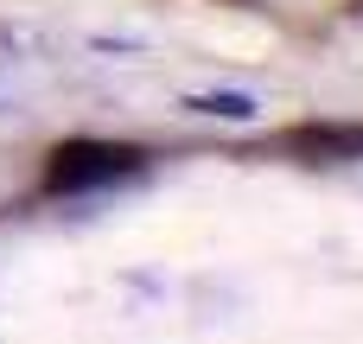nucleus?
I'll return each mask as SVG.
<instances>
[{
  "mask_svg": "<svg viewBox=\"0 0 363 344\" xmlns=\"http://www.w3.org/2000/svg\"><path fill=\"white\" fill-rule=\"evenodd\" d=\"M128 166H134L128 147H70V153H57L51 185H83V179H108V172H128Z\"/></svg>",
  "mask_w": 363,
  "mask_h": 344,
  "instance_id": "f257e3e1",
  "label": "nucleus"
}]
</instances>
